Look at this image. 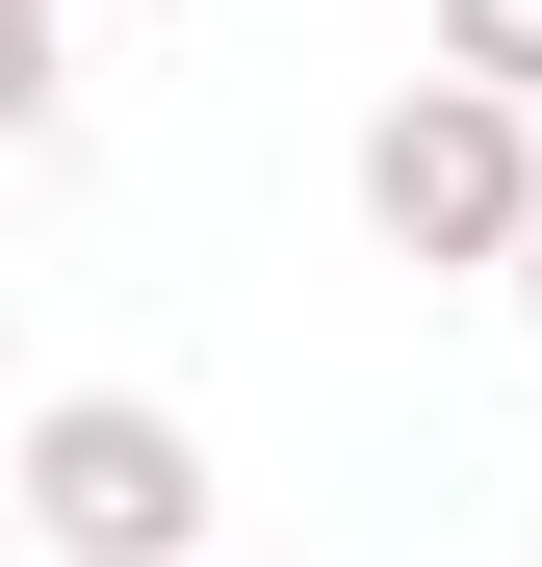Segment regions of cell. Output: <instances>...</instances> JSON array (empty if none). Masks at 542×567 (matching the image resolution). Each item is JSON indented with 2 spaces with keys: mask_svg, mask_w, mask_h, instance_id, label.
Wrapping results in <instances>:
<instances>
[{
  "mask_svg": "<svg viewBox=\"0 0 542 567\" xmlns=\"http://www.w3.org/2000/svg\"><path fill=\"white\" fill-rule=\"evenodd\" d=\"M517 310H542V258H517Z\"/></svg>",
  "mask_w": 542,
  "mask_h": 567,
  "instance_id": "obj_4",
  "label": "cell"
},
{
  "mask_svg": "<svg viewBox=\"0 0 542 567\" xmlns=\"http://www.w3.org/2000/svg\"><path fill=\"white\" fill-rule=\"evenodd\" d=\"M361 233H388L413 284H517V258H542V104H517V78L361 104Z\"/></svg>",
  "mask_w": 542,
  "mask_h": 567,
  "instance_id": "obj_1",
  "label": "cell"
},
{
  "mask_svg": "<svg viewBox=\"0 0 542 567\" xmlns=\"http://www.w3.org/2000/svg\"><path fill=\"white\" fill-rule=\"evenodd\" d=\"M0 491H27V542H52V567H207V439H181L155 388H52Z\"/></svg>",
  "mask_w": 542,
  "mask_h": 567,
  "instance_id": "obj_2",
  "label": "cell"
},
{
  "mask_svg": "<svg viewBox=\"0 0 542 567\" xmlns=\"http://www.w3.org/2000/svg\"><path fill=\"white\" fill-rule=\"evenodd\" d=\"M439 78H517L542 104V0H439Z\"/></svg>",
  "mask_w": 542,
  "mask_h": 567,
  "instance_id": "obj_3",
  "label": "cell"
}]
</instances>
